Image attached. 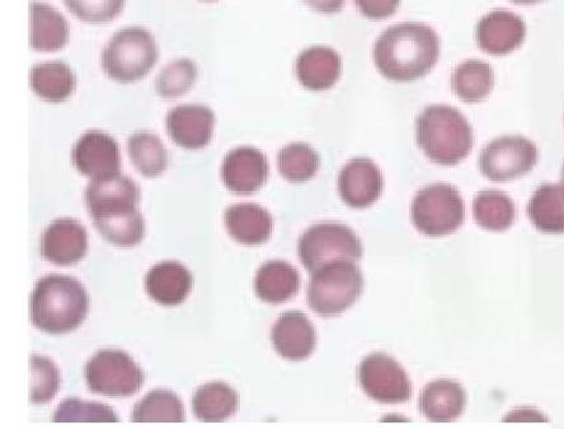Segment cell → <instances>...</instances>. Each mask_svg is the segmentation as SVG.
<instances>
[{"label":"cell","mask_w":564,"mask_h":429,"mask_svg":"<svg viewBox=\"0 0 564 429\" xmlns=\"http://www.w3.org/2000/svg\"><path fill=\"white\" fill-rule=\"evenodd\" d=\"M440 56L436 32L417 22H405L389 28L379 36L372 60L381 76L389 81H417L435 67Z\"/></svg>","instance_id":"cell-2"},{"label":"cell","mask_w":564,"mask_h":429,"mask_svg":"<svg viewBox=\"0 0 564 429\" xmlns=\"http://www.w3.org/2000/svg\"><path fill=\"white\" fill-rule=\"evenodd\" d=\"M61 387L59 371L53 361L45 357L30 358V401L46 404L54 399Z\"/></svg>","instance_id":"cell-34"},{"label":"cell","mask_w":564,"mask_h":429,"mask_svg":"<svg viewBox=\"0 0 564 429\" xmlns=\"http://www.w3.org/2000/svg\"><path fill=\"white\" fill-rule=\"evenodd\" d=\"M72 162L82 175L93 180L118 175L121 168L120 148L104 131L89 130L74 144Z\"/></svg>","instance_id":"cell-12"},{"label":"cell","mask_w":564,"mask_h":429,"mask_svg":"<svg viewBox=\"0 0 564 429\" xmlns=\"http://www.w3.org/2000/svg\"><path fill=\"white\" fill-rule=\"evenodd\" d=\"M562 186L564 189V167H563V171H562Z\"/></svg>","instance_id":"cell-40"},{"label":"cell","mask_w":564,"mask_h":429,"mask_svg":"<svg viewBox=\"0 0 564 429\" xmlns=\"http://www.w3.org/2000/svg\"><path fill=\"white\" fill-rule=\"evenodd\" d=\"M269 172L267 155L253 147H238L224 159L221 179L231 193L248 195L267 184Z\"/></svg>","instance_id":"cell-13"},{"label":"cell","mask_w":564,"mask_h":429,"mask_svg":"<svg viewBox=\"0 0 564 429\" xmlns=\"http://www.w3.org/2000/svg\"><path fill=\"white\" fill-rule=\"evenodd\" d=\"M198 69L195 62L178 60L163 68L155 79V90L165 100H174L188 93L195 85Z\"/></svg>","instance_id":"cell-33"},{"label":"cell","mask_w":564,"mask_h":429,"mask_svg":"<svg viewBox=\"0 0 564 429\" xmlns=\"http://www.w3.org/2000/svg\"><path fill=\"white\" fill-rule=\"evenodd\" d=\"M416 138L429 159L442 167H455L467 159L475 143L468 120L446 105L429 106L420 114Z\"/></svg>","instance_id":"cell-4"},{"label":"cell","mask_w":564,"mask_h":429,"mask_svg":"<svg viewBox=\"0 0 564 429\" xmlns=\"http://www.w3.org/2000/svg\"><path fill=\"white\" fill-rule=\"evenodd\" d=\"M64 4L80 21L101 24L119 18L127 0H64Z\"/></svg>","instance_id":"cell-36"},{"label":"cell","mask_w":564,"mask_h":429,"mask_svg":"<svg viewBox=\"0 0 564 429\" xmlns=\"http://www.w3.org/2000/svg\"><path fill=\"white\" fill-rule=\"evenodd\" d=\"M160 57L154 36L145 29H122L106 45L101 56L107 77L120 84L143 79Z\"/></svg>","instance_id":"cell-5"},{"label":"cell","mask_w":564,"mask_h":429,"mask_svg":"<svg viewBox=\"0 0 564 429\" xmlns=\"http://www.w3.org/2000/svg\"><path fill=\"white\" fill-rule=\"evenodd\" d=\"M538 162V150L524 137H502L492 140L480 152L479 169L496 183L527 175Z\"/></svg>","instance_id":"cell-10"},{"label":"cell","mask_w":564,"mask_h":429,"mask_svg":"<svg viewBox=\"0 0 564 429\" xmlns=\"http://www.w3.org/2000/svg\"><path fill=\"white\" fill-rule=\"evenodd\" d=\"M510 2L517 4H536L539 2H543V0H510Z\"/></svg>","instance_id":"cell-39"},{"label":"cell","mask_w":564,"mask_h":429,"mask_svg":"<svg viewBox=\"0 0 564 429\" xmlns=\"http://www.w3.org/2000/svg\"><path fill=\"white\" fill-rule=\"evenodd\" d=\"M238 406L237 392L224 383L198 387L193 398L194 415L204 422H221L234 416Z\"/></svg>","instance_id":"cell-28"},{"label":"cell","mask_w":564,"mask_h":429,"mask_svg":"<svg viewBox=\"0 0 564 429\" xmlns=\"http://www.w3.org/2000/svg\"><path fill=\"white\" fill-rule=\"evenodd\" d=\"M30 85L41 100L59 104L68 100L77 86L69 65L52 62L35 65L31 71Z\"/></svg>","instance_id":"cell-26"},{"label":"cell","mask_w":564,"mask_h":429,"mask_svg":"<svg viewBox=\"0 0 564 429\" xmlns=\"http://www.w3.org/2000/svg\"><path fill=\"white\" fill-rule=\"evenodd\" d=\"M494 85V69L482 61L464 62L455 68L452 76L454 94L468 104L484 101L491 94Z\"/></svg>","instance_id":"cell-27"},{"label":"cell","mask_w":564,"mask_h":429,"mask_svg":"<svg viewBox=\"0 0 564 429\" xmlns=\"http://www.w3.org/2000/svg\"><path fill=\"white\" fill-rule=\"evenodd\" d=\"M476 36L484 52L506 55L517 51L524 43L527 24L512 12L497 10L479 21Z\"/></svg>","instance_id":"cell-17"},{"label":"cell","mask_w":564,"mask_h":429,"mask_svg":"<svg viewBox=\"0 0 564 429\" xmlns=\"http://www.w3.org/2000/svg\"><path fill=\"white\" fill-rule=\"evenodd\" d=\"M343 57L335 49L311 46L297 56L295 74L301 85L315 93L336 86L343 76Z\"/></svg>","instance_id":"cell-19"},{"label":"cell","mask_w":564,"mask_h":429,"mask_svg":"<svg viewBox=\"0 0 564 429\" xmlns=\"http://www.w3.org/2000/svg\"><path fill=\"white\" fill-rule=\"evenodd\" d=\"M88 250V234L79 222L61 218L45 229L41 238V254L57 266H70L83 258Z\"/></svg>","instance_id":"cell-16"},{"label":"cell","mask_w":564,"mask_h":429,"mask_svg":"<svg viewBox=\"0 0 564 429\" xmlns=\"http://www.w3.org/2000/svg\"><path fill=\"white\" fill-rule=\"evenodd\" d=\"M139 201L138 185L121 173L90 181L85 193L87 210L99 234L121 247L135 246L145 236Z\"/></svg>","instance_id":"cell-1"},{"label":"cell","mask_w":564,"mask_h":429,"mask_svg":"<svg viewBox=\"0 0 564 429\" xmlns=\"http://www.w3.org/2000/svg\"><path fill=\"white\" fill-rule=\"evenodd\" d=\"M383 173L369 159H355L339 172L338 192L351 208H369L383 194Z\"/></svg>","instance_id":"cell-14"},{"label":"cell","mask_w":564,"mask_h":429,"mask_svg":"<svg viewBox=\"0 0 564 429\" xmlns=\"http://www.w3.org/2000/svg\"><path fill=\"white\" fill-rule=\"evenodd\" d=\"M215 128V115L203 105L174 107L165 118V129L177 146L185 150H200L210 143Z\"/></svg>","instance_id":"cell-15"},{"label":"cell","mask_w":564,"mask_h":429,"mask_svg":"<svg viewBox=\"0 0 564 429\" xmlns=\"http://www.w3.org/2000/svg\"><path fill=\"white\" fill-rule=\"evenodd\" d=\"M278 167L281 176L290 183H306L317 175L321 159L310 144L292 143L279 152Z\"/></svg>","instance_id":"cell-32"},{"label":"cell","mask_w":564,"mask_h":429,"mask_svg":"<svg viewBox=\"0 0 564 429\" xmlns=\"http://www.w3.org/2000/svg\"><path fill=\"white\" fill-rule=\"evenodd\" d=\"M364 287V276L355 262H330L312 274L306 299L318 315L336 317L359 300Z\"/></svg>","instance_id":"cell-6"},{"label":"cell","mask_w":564,"mask_h":429,"mask_svg":"<svg viewBox=\"0 0 564 429\" xmlns=\"http://www.w3.org/2000/svg\"><path fill=\"white\" fill-rule=\"evenodd\" d=\"M467 394L463 386L451 379L430 383L420 396L423 416L433 422H452L466 409Z\"/></svg>","instance_id":"cell-22"},{"label":"cell","mask_w":564,"mask_h":429,"mask_svg":"<svg viewBox=\"0 0 564 429\" xmlns=\"http://www.w3.org/2000/svg\"><path fill=\"white\" fill-rule=\"evenodd\" d=\"M69 41V24L52 6H30V45L36 52L61 51Z\"/></svg>","instance_id":"cell-23"},{"label":"cell","mask_w":564,"mask_h":429,"mask_svg":"<svg viewBox=\"0 0 564 429\" xmlns=\"http://www.w3.org/2000/svg\"><path fill=\"white\" fill-rule=\"evenodd\" d=\"M132 422H185V409L178 396L169 390H154L144 396L132 411Z\"/></svg>","instance_id":"cell-31"},{"label":"cell","mask_w":564,"mask_h":429,"mask_svg":"<svg viewBox=\"0 0 564 429\" xmlns=\"http://www.w3.org/2000/svg\"><path fill=\"white\" fill-rule=\"evenodd\" d=\"M116 412L104 404L86 403L79 399H66L59 407L53 418V422H119Z\"/></svg>","instance_id":"cell-35"},{"label":"cell","mask_w":564,"mask_h":429,"mask_svg":"<svg viewBox=\"0 0 564 429\" xmlns=\"http://www.w3.org/2000/svg\"><path fill=\"white\" fill-rule=\"evenodd\" d=\"M414 227L421 234L440 237L454 234L466 219V204L452 185L434 184L420 190L411 206Z\"/></svg>","instance_id":"cell-7"},{"label":"cell","mask_w":564,"mask_h":429,"mask_svg":"<svg viewBox=\"0 0 564 429\" xmlns=\"http://www.w3.org/2000/svg\"><path fill=\"white\" fill-rule=\"evenodd\" d=\"M128 152L132 164L147 178L160 176L169 167V152L162 140L149 131L130 136Z\"/></svg>","instance_id":"cell-30"},{"label":"cell","mask_w":564,"mask_h":429,"mask_svg":"<svg viewBox=\"0 0 564 429\" xmlns=\"http://www.w3.org/2000/svg\"><path fill=\"white\" fill-rule=\"evenodd\" d=\"M364 18L369 20H386L400 8L402 0H354Z\"/></svg>","instance_id":"cell-37"},{"label":"cell","mask_w":564,"mask_h":429,"mask_svg":"<svg viewBox=\"0 0 564 429\" xmlns=\"http://www.w3.org/2000/svg\"><path fill=\"white\" fill-rule=\"evenodd\" d=\"M312 10L323 14H335L343 11L345 0H303Z\"/></svg>","instance_id":"cell-38"},{"label":"cell","mask_w":564,"mask_h":429,"mask_svg":"<svg viewBox=\"0 0 564 429\" xmlns=\"http://www.w3.org/2000/svg\"><path fill=\"white\" fill-rule=\"evenodd\" d=\"M528 216L543 234L564 235V189L562 185L539 186L528 204Z\"/></svg>","instance_id":"cell-25"},{"label":"cell","mask_w":564,"mask_h":429,"mask_svg":"<svg viewBox=\"0 0 564 429\" xmlns=\"http://www.w3.org/2000/svg\"><path fill=\"white\" fill-rule=\"evenodd\" d=\"M301 288V276L289 262L273 260L257 271L254 291L263 302L279 304L294 297Z\"/></svg>","instance_id":"cell-24"},{"label":"cell","mask_w":564,"mask_h":429,"mask_svg":"<svg viewBox=\"0 0 564 429\" xmlns=\"http://www.w3.org/2000/svg\"><path fill=\"white\" fill-rule=\"evenodd\" d=\"M299 258L311 274L336 261L358 262L364 255L362 243L351 228L338 224H318L302 235Z\"/></svg>","instance_id":"cell-8"},{"label":"cell","mask_w":564,"mask_h":429,"mask_svg":"<svg viewBox=\"0 0 564 429\" xmlns=\"http://www.w3.org/2000/svg\"><path fill=\"white\" fill-rule=\"evenodd\" d=\"M88 309L85 287L66 276L50 275L40 279L30 301L32 324L48 334H65L79 328Z\"/></svg>","instance_id":"cell-3"},{"label":"cell","mask_w":564,"mask_h":429,"mask_svg":"<svg viewBox=\"0 0 564 429\" xmlns=\"http://www.w3.org/2000/svg\"><path fill=\"white\" fill-rule=\"evenodd\" d=\"M271 341L282 358L304 361L312 356L317 334L310 319L301 311L282 313L271 330Z\"/></svg>","instance_id":"cell-18"},{"label":"cell","mask_w":564,"mask_h":429,"mask_svg":"<svg viewBox=\"0 0 564 429\" xmlns=\"http://www.w3.org/2000/svg\"><path fill=\"white\" fill-rule=\"evenodd\" d=\"M473 216L478 226L501 233L512 226L517 210L508 195L497 190H485L473 202Z\"/></svg>","instance_id":"cell-29"},{"label":"cell","mask_w":564,"mask_h":429,"mask_svg":"<svg viewBox=\"0 0 564 429\" xmlns=\"http://www.w3.org/2000/svg\"><path fill=\"white\" fill-rule=\"evenodd\" d=\"M228 234L239 244L261 245L269 240L273 219L262 206L240 203L229 206L224 216Z\"/></svg>","instance_id":"cell-21"},{"label":"cell","mask_w":564,"mask_h":429,"mask_svg":"<svg viewBox=\"0 0 564 429\" xmlns=\"http://www.w3.org/2000/svg\"><path fill=\"white\" fill-rule=\"evenodd\" d=\"M203 2H215V0H203Z\"/></svg>","instance_id":"cell-41"},{"label":"cell","mask_w":564,"mask_h":429,"mask_svg":"<svg viewBox=\"0 0 564 429\" xmlns=\"http://www.w3.org/2000/svg\"><path fill=\"white\" fill-rule=\"evenodd\" d=\"M193 286V276L177 261L156 264L145 277L147 293L163 307H177L185 302Z\"/></svg>","instance_id":"cell-20"},{"label":"cell","mask_w":564,"mask_h":429,"mask_svg":"<svg viewBox=\"0 0 564 429\" xmlns=\"http://www.w3.org/2000/svg\"><path fill=\"white\" fill-rule=\"evenodd\" d=\"M360 385L365 394L381 404H401L412 396V384L403 367L383 353L370 354L361 362Z\"/></svg>","instance_id":"cell-11"},{"label":"cell","mask_w":564,"mask_h":429,"mask_svg":"<svg viewBox=\"0 0 564 429\" xmlns=\"http://www.w3.org/2000/svg\"><path fill=\"white\" fill-rule=\"evenodd\" d=\"M86 383L95 394L126 398L140 390L145 375L126 352L104 350L86 365Z\"/></svg>","instance_id":"cell-9"}]
</instances>
